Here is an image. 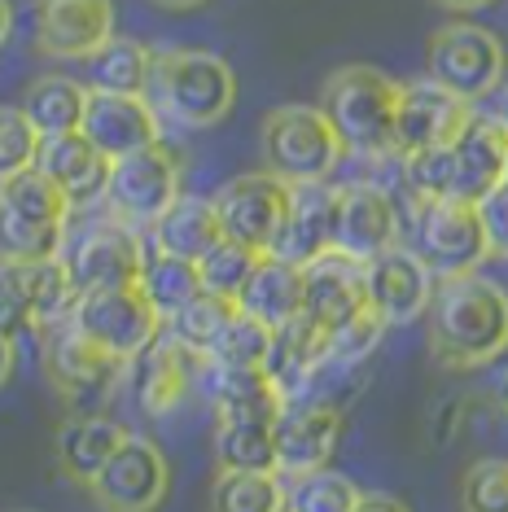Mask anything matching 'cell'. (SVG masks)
<instances>
[{
  "label": "cell",
  "instance_id": "cell-37",
  "mask_svg": "<svg viewBox=\"0 0 508 512\" xmlns=\"http://www.w3.org/2000/svg\"><path fill=\"white\" fill-rule=\"evenodd\" d=\"M399 180H403V189H408L412 202H443V197H452V189H456L452 145L403 154L399 158Z\"/></svg>",
  "mask_w": 508,
  "mask_h": 512
},
{
  "label": "cell",
  "instance_id": "cell-48",
  "mask_svg": "<svg viewBox=\"0 0 508 512\" xmlns=\"http://www.w3.org/2000/svg\"><path fill=\"white\" fill-rule=\"evenodd\" d=\"M491 119H495V123H500L504 132H508V79H504L500 88H495V114H491Z\"/></svg>",
  "mask_w": 508,
  "mask_h": 512
},
{
  "label": "cell",
  "instance_id": "cell-51",
  "mask_svg": "<svg viewBox=\"0 0 508 512\" xmlns=\"http://www.w3.org/2000/svg\"><path fill=\"white\" fill-rule=\"evenodd\" d=\"M154 5H163V9H176V14H184V9H198V5H206V0H154Z\"/></svg>",
  "mask_w": 508,
  "mask_h": 512
},
{
  "label": "cell",
  "instance_id": "cell-45",
  "mask_svg": "<svg viewBox=\"0 0 508 512\" xmlns=\"http://www.w3.org/2000/svg\"><path fill=\"white\" fill-rule=\"evenodd\" d=\"M0 333H5V337L31 333V311H27V298H22L18 272H14V267H9V263H0Z\"/></svg>",
  "mask_w": 508,
  "mask_h": 512
},
{
  "label": "cell",
  "instance_id": "cell-22",
  "mask_svg": "<svg viewBox=\"0 0 508 512\" xmlns=\"http://www.w3.org/2000/svg\"><path fill=\"white\" fill-rule=\"evenodd\" d=\"M452 158H456V189L452 202H469L478 206L495 184L508 180V132L491 114H478L460 127V136L452 141Z\"/></svg>",
  "mask_w": 508,
  "mask_h": 512
},
{
  "label": "cell",
  "instance_id": "cell-7",
  "mask_svg": "<svg viewBox=\"0 0 508 512\" xmlns=\"http://www.w3.org/2000/svg\"><path fill=\"white\" fill-rule=\"evenodd\" d=\"M180 154L163 141L136 149V154H123L110 162V180H106V206L119 224L132 228H149L158 215L167 211L180 197Z\"/></svg>",
  "mask_w": 508,
  "mask_h": 512
},
{
  "label": "cell",
  "instance_id": "cell-40",
  "mask_svg": "<svg viewBox=\"0 0 508 512\" xmlns=\"http://www.w3.org/2000/svg\"><path fill=\"white\" fill-rule=\"evenodd\" d=\"M460 512H508V460H473L460 477Z\"/></svg>",
  "mask_w": 508,
  "mask_h": 512
},
{
  "label": "cell",
  "instance_id": "cell-42",
  "mask_svg": "<svg viewBox=\"0 0 508 512\" xmlns=\"http://www.w3.org/2000/svg\"><path fill=\"white\" fill-rule=\"evenodd\" d=\"M268 346H272V329L237 307L233 324L224 329V337H219V346H215L211 355L224 359V364H237V368H263V359H268Z\"/></svg>",
  "mask_w": 508,
  "mask_h": 512
},
{
  "label": "cell",
  "instance_id": "cell-30",
  "mask_svg": "<svg viewBox=\"0 0 508 512\" xmlns=\"http://www.w3.org/2000/svg\"><path fill=\"white\" fill-rule=\"evenodd\" d=\"M9 267L18 272L22 298H27L31 333H49L53 324L71 320L79 294L71 285V272H66L62 254H57V259H40V263H9Z\"/></svg>",
  "mask_w": 508,
  "mask_h": 512
},
{
  "label": "cell",
  "instance_id": "cell-26",
  "mask_svg": "<svg viewBox=\"0 0 508 512\" xmlns=\"http://www.w3.org/2000/svg\"><path fill=\"white\" fill-rule=\"evenodd\" d=\"M127 438V429L114 421V416H101V412H75L66 416L62 429H57V469H62L71 482L88 486L92 477L101 473V464H106L114 451H119V442Z\"/></svg>",
  "mask_w": 508,
  "mask_h": 512
},
{
  "label": "cell",
  "instance_id": "cell-24",
  "mask_svg": "<svg viewBox=\"0 0 508 512\" xmlns=\"http://www.w3.org/2000/svg\"><path fill=\"white\" fill-rule=\"evenodd\" d=\"M325 359H329V333L298 316L290 324H281V329H272L263 372H268V381L281 390V399L290 403V399H303L307 394L316 372L325 368Z\"/></svg>",
  "mask_w": 508,
  "mask_h": 512
},
{
  "label": "cell",
  "instance_id": "cell-8",
  "mask_svg": "<svg viewBox=\"0 0 508 512\" xmlns=\"http://www.w3.org/2000/svg\"><path fill=\"white\" fill-rule=\"evenodd\" d=\"M40 346H44L40 355H44V372H49L53 390L71 407H79V412H97L127 372L123 359H114V355L101 351V346H92L71 320H62V324H53L49 333H40Z\"/></svg>",
  "mask_w": 508,
  "mask_h": 512
},
{
  "label": "cell",
  "instance_id": "cell-36",
  "mask_svg": "<svg viewBox=\"0 0 508 512\" xmlns=\"http://www.w3.org/2000/svg\"><path fill=\"white\" fill-rule=\"evenodd\" d=\"M360 495L364 491L351 477H342L333 469H316V473L290 477V486H285V512H355Z\"/></svg>",
  "mask_w": 508,
  "mask_h": 512
},
{
  "label": "cell",
  "instance_id": "cell-49",
  "mask_svg": "<svg viewBox=\"0 0 508 512\" xmlns=\"http://www.w3.org/2000/svg\"><path fill=\"white\" fill-rule=\"evenodd\" d=\"M434 5L452 9V14H473V9H487L491 0H434Z\"/></svg>",
  "mask_w": 508,
  "mask_h": 512
},
{
  "label": "cell",
  "instance_id": "cell-18",
  "mask_svg": "<svg viewBox=\"0 0 508 512\" xmlns=\"http://www.w3.org/2000/svg\"><path fill=\"white\" fill-rule=\"evenodd\" d=\"M338 206H342V184L316 180V184H290V215L276 237L272 254L307 267L320 254L338 250Z\"/></svg>",
  "mask_w": 508,
  "mask_h": 512
},
{
  "label": "cell",
  "instance_id": "cell-44",
  "mask_svg": "<svg viewBox=\"0 0 508 512\" xmlns=\"http://www.w3.org/2000/svg\"><path fill=\"white\" fill-rule=\"evenodd\" d=\"M478 219H482V232H487L491 259H508V180L495 184L478 202Z\"/></svg>",
  "mask_w": 508,
  "mask_h": 512
},
{
  "label": "cell",
  "instance_id": "cell-12",
  "mask_svg": "<svg viewBox=\"0 0 508 512\" xmlns=\"http://www.w3.org/2000/svg\"><path fill=\"white\" fill-rule=\"evenodd\" d=\"M434 272L421 263V254L412 246H390L364 259V298H368V311H377L386 329L395 324H412L425 316L434 298Z\"/></svg>",
  "mask_w": 508,
  "mask_h": 512
},
{
  "label": "cell",
  "instance_id": "cell-25",
  "mask_svg": "<svg viewBox=\"0 0 508 512\" xmlns=\"http://www.w3.org/2000/svg\"><path fill=\"white\" fill-rule=\"evenodd\" d=\"M237 307L246 316L263 320L268 329H281L303 316V267L290 259H276V254H259L254 272L246 276L237 294Z\"/></svg>",
  "mask_w": 508,
  "mask_h": 512
},
{
  "label": "cell",
  "instance_id": "cell-38",
  "mask_svg": "<svg viewBox=\"0 0 508 512\" xmlns=\"http://www.w3.org/2000/svg\"><path fill=\"white\" fill-rule=\"evenodd\" d=\"M254 263H259V250L241 246V241H233V237H219L215 246L198 259L202 289H206V294H219V298H233L237 302L246 276L254 272Z\"/></svg>",
  "mask_w": 508,
  "mask_h": 512
},
{
  "label": "cell",
  "instance_id": "cell-29",
  "mask_svg": "<svg viewBox=\"0 0 508 512\" xmlns=\"http://www.w3.org/2000/svg\"><path fill=\"white\" fill-rule=\"evenodd\" d=\"M149 71H154V49H149V44L132 40V36H110L97 53L84 57V88L145 97Z\"/></svg>",
  "mask_w": 508,
  "mask_h": 512
},
{
  "label": "cell",
  "instance_id": "cell-3",
  "mask_svg": "<svg viewBox=\"0 0 508 512\" xmlns=\"http://www.w3.org/2000/svg\"><path fill=\"white\" fill-rule=\"evenodd\" d=\"M320 110L333 123L346 154L360 158H399L395 154V110L399 84L377 66H338L325 79Z\"/></svg>",
  "mask_w": 508,
  "mask_h": 512
},
{
  "label": "cell",
  "instance_id": "cell-20",
  "mask_svg": "<svg viewBox=\"0 0 508 512\" xmlns=\"http://www.w3.org/2000/svg\"><path fill=\"white\" fill-rule=\"evenodd\" d=\"M364 259L346 250H329L303 267V320L316 329H338L355 311H364Z\"/></svg>",
  "mask_w": 508,
  "mask_h": 512
},
{
  "label": "cell",
  "instance_id": "cell-6",
  "mask_svg": "<svg viewBox=\"0 0 508 512\" xmlns=\"http://www.w3.org/2000/svg\"><path fill=\"white\" fill-rule=\"evenodd\" d=\"M412 250L434 272V281L478 272L491 259L478 206L469 202H412Z\"/></svg>",
  "mask_w": 508,
  "mask_h": 512
},
{
  "label": "cell",
  "instance_id": "cell-19",
  "mask_svg": "<svg viewBox=\"0 0 508 512\" xmlns=\"http://www.w3.org/2000/svg\"><path fill=\"white\" fill-rule=\"evenodd\" d=\"M79 132L101 149L110 162L123 154L163 141V119L149 106V97H127V92H88L84 123Z\"/></svg>",
  "mask_w": 508,
  "mask_h": 512
},
{
  "label": "cell",
  "instance_id": "cell-9",
  "mask_svg": "<svg viewBox=\"0 0 508 512\" xmlns=\"http://www.w3.org/2000/svg\"><path fill=\"white\" fill-rule=\"evenodd\" d=\"M71 324L88 337L92 346H101L106 355L132 364L136 355L163 333V316L149 307L141 285H119V289H97V294H79Z\"/></svg>",
  "mask_w": 508,
  "mask_h": 512
},
{
  "label": "cell",
  "instance_id": "cell-23",
  "mask_svg": "<svg viewBox=\"0 0 508 512\" xmlns=\"http://www.w3.org/2000/svg\"><path fill=\"white\" fill-rule=\"evenodd\" d=\"M36 171H44L57 189L71 197V206H88L106 193L110 158L84 132H62V136H40Z\"/></svg>",
  "mask_w": 508,
  "mask_h": 512
},
{
  "label": "cell",
  "instance_id": "cell-50",
  "mask_svg": "<svg viewBox=\"0 0 508 512\" xmlns=\"http://www.w3.org/2000/svg\"><path fill=\"white\" fill-rule=\"evenodd\" d=\"M14 36V5L9 0H0V44Z\"/></svg>",
  "mask_w": 508,
  "mask_h": 512
},
{
  "label": "cell",
  "instance_id": "cell-1",
  "mask_svg": "<svg viewBox=\"0 0 508 512\" xmlns=\"http://www.w3.org/2000/svg\"><path fill=\"white\" fill-rule=\"evenodd\" d=\"M425 316L430 355L447 372L491 368L508 351V289L482 272L438 281Z\"/></svg>",
  "mask_w": 508,
  "mask_h": 512
},
{
  "label": "cell",
  "instance_id": "cell-17",
  "mask_svg": "<svg viewBox=\"0 0 508 512\" xmlns=\"http://www.w3.org/2000/svg\"><path fill=\"white\" fill-rule=\"evenodd\" d=\"M114 36V0H36V49L84 62Z\"/></svg>",
  "mask_w": 508,
  "mask_h": 512
},
{
  "label": "cell",
  "instance_id": "cell-39",
  "mask_svg": "<svg viewBox=\"0 0 508 512\" xmlns=\"http://www.w3.org/2000/svg\"><path fill=\"white\" fill-rule=\"evenodd\" d=\"M66 250V228L27 224L0 211V263H40Z\"/></svg>",
  "mask_w": 508,
  "mask_h": 512
},
{
  "label": "cell",
  "instance_id": "cell-52",
  "mask_svg": "<svg viewBox=\"0 0 508 512\" xmlns=\"http://www.w3.org/2000/svg\"><path fill=\"white\" fill-rule=\"evenodd\" d=\"M281 512H285V508H281Z\"/></svg>",
  "mask_w": 508,
  "mask_h": 512
},
{
  "label": "cell",
  "instance_id": "cell-21",
  "mask_svg": "<svg viewBox=\"0 0 508 512\" xmlns=\"http://www.w3.org/2000/svg\"><path fill=\"white\" fill-rule=\"evenodd\" d=\"M403 215L381 184H342V206H338V250L355 259H373V254L399 246Z\"/></svg>",
  "mask_w": 508,
  "mask_h": 512
},
{
  "label": "cell",
  "instance_id": "cell-14",
  "mask_svg": "<svg viewBox=\"0 0 508 512\" xmlns=\"http://www.w3.org/2000/svg\"><path fill=\"white\" fill-rule=\"evenodd\" d=\"M342 412L316 399H290L276 416V473L303 477L316 469H329L333 451L342 442Z\"/></svg>",
  "mask_w": 508,
  "mask_h": 512
},
{
  "label": "cell",
  "instance_id": "cell-33",
  "mask_svg": "<svg viewBox=\"0 0 508 512\" xmlns=\"http://www.w3.org/2000/svg\"><path fill=\"white\" fill-rule=\"evenodd\" d=\"M141 294L149 298V307L163 316V324L176 316L184 302H193L202 294V276H198V263L189 259H176V254H163V250H149L145 254V267H141Z\"/></svg>",
  "mask_w": 508,
  "mask_h": 512
},
{
  "label": "cell",
  "instance_id": "cell-15",
  "mask_svg": "<svg viewBox=\"0 0 508 512\" xmlns=\"http://www.w3.org/2000/svg\"><path fill=\"white\" fill-rule=\"evenodd\" d=\"M473 119V106L456 92L438 88L434 79L399 84V110H395V154H417V149L452 145L460 127Z\"/></svg>",
  "mask_w": 508,
  "mask_h": 512
},
{
  "label": "cell",
  "instance_id": "cell-35",
  "mask_svg": "<svg viewBox=\"0 0 508 512\" xmlns=\"http://www.w3.org/2000/svg\"><path fill=\"white\" fill-rule=\"evenodd\" d=\"M281 473H228L219 469L211 486V512H281Z\"/></svg>",
  "mask_w": 508,
  "mask_h": 512
},
{
  "label": "cell",
  "instance_id": "cell-47",
  "mask_svg": "<svg viewBox=\"0 0 508 512\" xmlns=\"http://www.w3.org/2000/svg\"><path fill=\"white\" fill-rule=\"evenodd\" d=\"M14 364H18V346H14V337L0 333V386H5V381L14 377Z\"/></svg>",
  "mask_w": 508,
  "mask_h": 512
},
{
  "label": "cell",
  "instance_id": "cell-13",
  "mask_svg": "<svg viewBox=\"0 0 508 512\" xmlns=\"http://www.w3.org/2000/svg\"><path fill=\"white\" fill-rule=\"evenodd\" d=\"M62 263L71 272L75 294H97V289H119L136 285L145 267V241L132 232V224H97L75 241L71 250H62Z\"/></svg>",
  "mask_w": 508,
  "mask_h": 512
},
{
  "label": "cell",
  "instance_id": "cell-34",
  "mask_svg": "<svg viewBox=\"0 0 508 512\" xmlns=\"http://www.w3.org/2000/svg\"><path fill=\"white\" fill-rule=\"evenodd\" d=\"M233 316H237V302L233 298H219V294H206V289H202L193 302H184V307L163 324V329L176 337L180 346H189L193 355H211L219 346V337H224V329L233 324Z\"/></svg>",
  "mask_w": 508,
  "mask_h": 512
},
{
  "label": "cell",
  "instance_id": "cell-41",
  "mask_svg": "<svg viewBox=\"0 0 508 512\" xmlns=\"http://www.w3.org/2000/svg\"><path fill=\"white\" fill-rule=\"evenodd\" d=\"M381 337H386V324H381L377 311L364 307L351 320H342L338 329H329V359L333 364H368Z\"/></svg>",
  "mask_w": 508,
  "mask_h": 512
},
{
  "label": "cell",
  "instance_id": "cell-5",
  "mask_svg": "<svg viewBox=\"0 0 508 512\" xmlns=\"http://www.w3.org/2000/svg\"><path fill=\"white\" fill-rule=\"evenodd\" d=\"M346 149L320 106H276L263 119V162L285 184H316L338 171Z\"/></svg>",
  "mask_w": 508,
  "mask_h": 512
},
{
  "label": "cell",
  "instance_id": "cell-32",
  "mask_svg": "<svg viewBox=\"0 0 508 512\" xmlns=\"http://www.w3.org/2000/svg\"><path fill=\"white\" fill-rule=\"evenodd\" d=\"M0 211L14 215V219H27V224L71 228L75 206H71V197L44 176V171L27 167V171H18V176L0 180Z\"/></svg>",
  "mask_w": 508,
  "mask_h": 512
},
{
  "label": "cell",
  "instance_id": "cell-11",
  "mask_svg": "<svg viewBox=\"0 0 508 512\" xmlns=\"http://www.w3.org/2000/svg\"><path fill=\"white\" fill-rule=\"evenodd\" d=\"M215 211L219 224H224V237H233L259 254H272L276 237L285 228V215H290V184L272 176L268 167L246 171V176L228 180L215 193Z\"/></svg>",
  "mask_w": 508,
  "mask_h": 512
},
{
  "label": "cell",
  "instance_id": "cell-2",
  "mask_svg": "<svg viewBox=\"0 0 508 512\" xmlns=\"http://www.w3.org/2000/svg\"><path fill=\"white\" fill-rule=\"evenodd\" d=\"M158 119L180 127H215L237 106V75L219 53L206 49H167L154 53V71L145 88Z\"/></svg>",
  "mask_w": 508,
  "mask_h": 512
},
{
  "label": "cell",
  "instance_id": "cell-10",
  "mask_svg": "<svg viewBox=\"0 0 508 512\" xmlns=\"http://www.w3.org/2000/svg\"><path fill=\"white\" fill-rule=\"evenodd\" d=\"M171 491V464L154 438L127 434L119 451L88 482V495L101 512H158Z\"/></svg>",
  "mask_w": 508,
  "mask_h": 512
},
{
  "label": "cell",
  "instance_id": "cell-16",
  "mask_svg": "<svg viewBox=\"0 0 508 512\" xmlns=\"http://www.w3.org/2000/svg\"><path fill=\"white\" fill-rule=\"evenodd\" d=\"M198 359L202 355H193L189 346H180L176 337L163 329L132 364H127L136 403H141L149 416L180 412V407L198 394Z\"/></svg>",
  "mask_w": 508,
  "mask_h": 512
},
{
  "label": "cell",
  "instance_id": "cell-28",
  "mask_svg": "<svg viewBox=\"0 0 508 512\" xmlns=\"http://www.w3.org/2000/svg\"><path fill=\"white\" fill-rule=\"evenodd\" d=\"M276 416H215V460L228 473H276Z\"/></svg>",
  "mask_w": 508,
  "mask_h": 512
},
{
  "label": "cell",
  "instance_id": "cell-4",
  "mask_svg": "<svg viewBox=\"0 0 508 512\" xmlns=\"http://www.w3.org/2000/svg\"><path fill=\"white\" fill-rule=\"evenodd\" d=\"M508 75V49L491 27L478 22H443L425 44V79L478 106L495 97Z\"/></svg>",
  "mask_w": 508,
  "mask_h": 512
},
{
  "label": "cell",
  "instance_id": "cell-43",
  "mask_svg": "<svg viewBox=\"0 0 508 512\" xmlns=\"http://www.w3.org/2000/svg\"><path fill=\"white\" fill-rule=\"evenodd\" d=\"M36 149H40V132L31 127L22 106H0V180L36 167Z\"/></svg>",
  "mask_w": 508,
  "mask_h": 512
},
{
  "label": "cell",
  "instance_id": "cell-31",
  "mask_svg": "<svg viewBox=\"0 0 508 512\" xmlns=\"http://www.w3.org/2000/svg\"><path fill=\"white\" fill-rule=\"evenodd\" d=\"M84 106H88V88L71 75H40L22 92V114H27L40 136L79 132Z\"/></svg>",
  "mask_w": 508,
  "mask_h": 512
},
{
  "label": "cell",
  "instance_id": "cell-27",
  "mask_svg": "<svg viewBox=\"0 0 508 512\" xmlns=\"http://www.w3.org/2000/svg\"><path fill=\"white\" fill-rule=\"evenodd\" d=\"M219 237H224V224H219L215 197L180 193L176 202H171L167 211L149 224V241H154V250L176 254V259H189V263H198Z\"/></svg>",
  "mask_w": 508,
  "mask_h": 512
},
{
  "label": "cell",
  "instance_id": "cell-46",
  "mask_svg": "<svg viewBox=\"0 0 508 512\" xmlns=\"http://www.w3.org/2000/svg\"><path fill=\"white\" fill-rule=\"evenodd\" d=\"M355 512H408V504H399L395 495H360Z\"/></svg>",
  "mask_w": 508,
  "mask_h": 512
}]
</instances>
